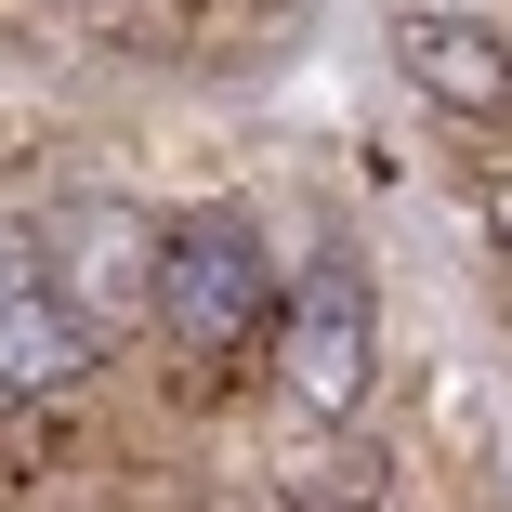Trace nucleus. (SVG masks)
I'll use <instances>...</instances> for the list:
<instances>
[{"label":"nucleus","instance_id":"f257e3e1","mask_svg":"<svg viewBox=\"0 0 512 512\" xmlns=\"http://www.w3.org/2000/svg\"><path fill=\"white\" fill-rule=\"evenodd\" d=\"M145 302H158V329L197 342V355H250L276 329V263H263V224L250 211H184L145 263Z\"/></svg>","mask_w":512,"mask_h":512},{"label":"nucleus","instance_id":"f03ea898","mask_svg":"<svg viewBox=\"0 0 512 512\" xmlns=\"http://www.w3.org/2000/svg\"><path fill=\"white\" fill-rule=\"evenodd\" d=\"M276 381L302 421H355L368 381H381V302H368V263L355 250H316L289 289H276Z\"/></svg>","mask_w":512,"mask_h":512},{"label":"nucleus","instance_id":"7ed1b4c3","mask_svg":"<svg viewBox=\"0 0 512 512\" xmlns=\"http://www.w3.org/2000/svg\"><path fill=\"white\" fill-rule=\"evenodd\" d=\"M394 66L447 119H512V53H499V27L460 14V0H407V14H394Z\"/></svg>","mask_w":512,"mask_h":512},{"label":"nucleus","instance_id":"20e7f679","mask_svg":"<svg viewBox=\"0 0 512 512\" xmlns=\"http://www.w3.org/2000/svg\"><path fill=\"white\" fill-rule=\"evenodd\" d=\"M40 289L66 302L92 342H106L132 302H145V224H132V211H66L53 250H40Z\"/></svg>","mask_w":512,"mask_h":512},{"label":"nucleus","instance_id":"39448f33","mask_svg":"<svg viewBox=\"0 0 512 512\" xmlns=\"http://www.w3.org/2000/svg\"><path fill=\"white\" fill-rule=\"evenodd\" d=\"M92 355L106 342H92L27 263H0V394H66V381H92Z\"/></svg>","mask_w":512,"mask_h":512},{"label":"nucleus","instance_id":"423d86ee","mask_svg":"<svg viewBox=\"0 0 512 512\" xmlns=\"http://www.w3.org/2000/svg\"><path fill=\"white\" fill-rule=\"evenodd\" d=\"M486 211H499V224H512V184H486Z\"/></svg>","mask_w":512,"mask_h":512},{"label":"nucleus","instance_id":"0eeeda50","mask_svg":"<svg viewBox=\"0 0 512 512\" xmlns=\"http://www.w3.org/2000/svg\"><path fill=\"white\" fill-rule=\"evenodd\" d=\"M0 263H14V237H0Z\"/></svg>","mask_w":512,"mask_h":512},{"label":"nucleus","instance_id":"6e6552de","mask_svg":"<svg viewBox=\"0 0 512 512\" xmlns=\"http://www.w3.org/2000/svg\"><path fill=\"white\" fill-rule=\"evenodd\" d=\"M460 14H486V0H460Z\"/></svg>","mask_w":512,"mask_h":512}]
</instances>
